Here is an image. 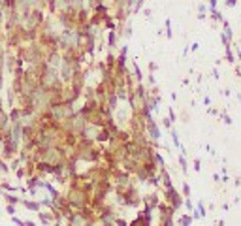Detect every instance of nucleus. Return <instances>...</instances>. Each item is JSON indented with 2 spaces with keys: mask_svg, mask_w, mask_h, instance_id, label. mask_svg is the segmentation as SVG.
Listing matches in <instances>:
<instances>
[{
  "mask_svg": "<svg viewBox=\"0 0 241 226\" xmlns=\"http://www.w3.org/2000/svg\"><path fill=\"white\" fill-rule=\"evenodd\" d=\"M21 204L27 207L28 211H40V207H41V204H38V202H32V200H21Z\"/></svg>",
  "mask_w": 241,
  "mask_h": 226,
  "instance_id": "obj_3",
  "label": "nucleus"
},
{
  "mask_svg": "<svg viewBox=\"0 0 241 226\" xmlns=\"http://www.w3.org/2000/svg\"><path fill=\"white\" fill-rule=\"evenodd\" d=\"M2 196H4V202H6V204H13V205L21 204V200L17 198V196H13V192H8V190H2Z\"/></svg>",
  "mask_w": 241,
  "mask_h": 226,
  "instance_id": "obj_2",
  "label": "nucleus"
},
{
  "mask_svg": "<svg viewBox=\"0 0 241 226\" xmlns=\"http://www.w3.org/2000/svg\"><path fill=\"white\" fill-rule=\"evenodd\" d=\"M0 194H2V185H0Z\"/></svg>",
  "mask_w": 241,
  "mask_h": 226,
  "instance_id": "obj_10",
  "label": "nucleus"
},
{
  "mask_svg": "<svg viewBox=\"0 0 241 226\" xmlns=\"http://www.w3.org/2000/svg\"><path fill=\"white\" fill-rule=\"evenodd\" d=\"M6 211L10 213V215H15V205H13V204H8V205H6Z\"/></svg>",
  "mask_w": 241,
  "mask_h": 226,
  "instance_id": "obj_9",
  "label": "nucleus"
},
{
  "mask_svg": "<svg viewBox=\"0 0 241 226\" xmlns=\"http://www.w3.org/2000/svg\"><path fill=\"white\" fill-rule=\"evenodd\" d=\"M40 219H41V222H51V217L45 215V213H41V211H40Z\"/></svg>",
  "mask_w": 241,
  "mask_h": 226,
  "instance_id": "obj_8",
  "label": "nucleus"
},
{
  "mask_svg": "<svg viewBox=\"0 0 241 226\" xmlns=\"http://www.w3.org/2000/svg\"><path fill=\"white\" fill-rule=\"evenodd\" d=\"M15 175H17V179L27 177V170H25V166H17L15 168Z\"/></svg>",
  "mask_w": 241,
  "mask_h": 226,
  "instance_id": "obj_6",
  "label": "nucleus"
},
{
  "mask_svg": "<svg viewBox=\"0 0 241 226\" xmlns=\"http://www.w3.org/2000/svg\"><path fill=\"white\" fill-rule=\"evenodd\" d=\"M0 147H2V155H0V156H2V158H6L8 162L13 160L15 156H17V153H19V141L13 140V138L2 141V143H0Z\"/></svg>",
  "mask_w": 241,
  "mask_h": 226,
  "instance_id": "obj_1",
  "label": "nucleus"
},
{
  "mask_svg": "<svg viewBox=\"0 0 241 226\" xmlns=\"http://www.w3.org/2000/svg\"><path fill=\"white\" fill-rule=\"evenodd\" d=\"M10 126V117H8V111H4V108H0V128Z\"/></svg>",
  "mask_w": 241,
  "mask_h": 226,
  "instance_id": "obj_4",
  "label": "nucleus"
},
{
  "mask_svg": "<svg viewBox=\"0 0 241 226\" xmlns=\"http://www.w3.org/2000/svg\"><path fill=\"white\" fill-rule=\"evenodd\" d=\"M0 185H2V190H8V192H15V187L12 183H8V181H0Z\"/></svg>",
  "mask_w": 241,
  "mask_h": 226,
  "instance_id": "obj_7",
  "label": "nucleus"
},
{
  "mask_svg": "<svg viewBox=\"0 0 241 226\" xmlns=\"http://www.w3.org/2000/svg\"><path fill=\"white\" fill-rule=\"evenodd\" d=\"M8 171H10V166H8V160L0 156V175H6Z\"/></svg>",
  "mask_w": 241,
  "mask_h": 226,
  "instance_id": "obj_5",
  "label": "nucleus"
}]
</instances>
